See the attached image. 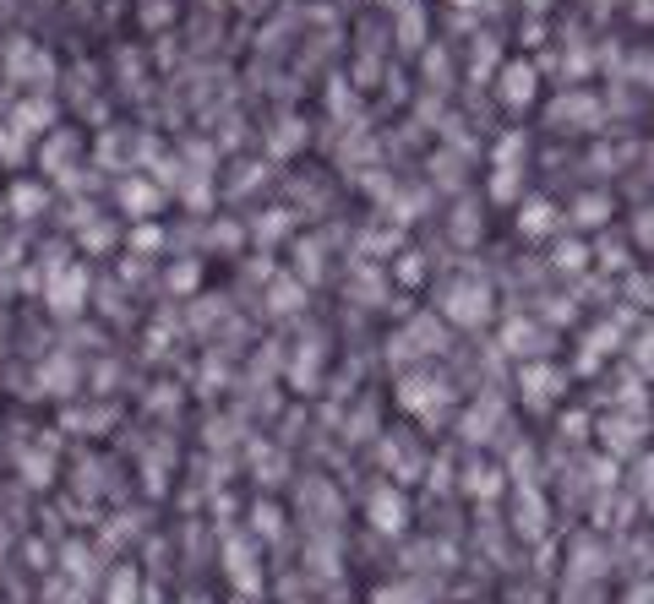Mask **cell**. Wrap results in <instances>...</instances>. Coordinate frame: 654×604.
I'll return each instance as SVG.
<instances>
[{"instance_id":"6da1fadb","label":"cell","mask_w":654,"mask_h":604,"mask_svg":"<svg viewBox=\"0 0 654 604\" xmlns=\"http://www.w3.org/2000/svg\"><path fill=\"white\" fill-rule=\"evenodd\" d=\"M50 77H55V61H50L34 39H12V50H7V83H12V88H34V93H45Z\"/></svg>"},{"instance_id":"7a4b0ae2","label":"cell","mask_w":654,"mask_h":604,"mask_svg":"<svg viewBox=\"0 0 654 604\" xmlns=\"http://www.w3.org/2000/svg\"><path fill=\"white\" fill-rule=\"evenodd\" d=\"M524 131H507L502 142H496V153H491V197L496 202H513L518 191H524Z\"/></svg>"},{"instance_id":"3957f363","label":"cell","mask_w":654,"mask_h":604,"mask_svg":"<svg viewBox=\"0 0 654 604\" xmlns=\"http://www.w3.org/2000/svg\"><path fill=\"white\" fill-rule=\"evenodd\" d=\"M545 121L562 126V131H600V126H605V104H600L594 93H562V99L545 110Z\"/></svg>"},{"instance_id":"277c9868","label":"cell","mask_w":654,"mask_h":604,"mask_svg":"<svg viewBox=\"0 0 654 604\" xmlns=\"http://www.w3.org/2000/svg\"><path fill=\"white\" fill-rule=\"evenodd\" d=\"M534 93H540V72H534V61H507V66L496 72V99H502L507 110H529Z\"/></svg>"},{"instance_id":"5b68a950","label":"cell","mask_w":654,"mask_h":604,"mask_svg":"<svg viewBox=\"0 0 654 604\" xmlns=\"http://www.w3.org/2000/svg\"><path fill=\"white\" fill-rule=\"evenodd\" d=\"M448 316H458L464 327H480L486 316H491V294H486V284H475V278H464V284H448Z\"/></svg>"},{"instance_id":"8992f818","label":"cell","mask_w":654,"mask_h":604,"mask_svg":"<svg viewBox=\"0 0 654 604\" xmlns=\"http://www.w3.org/2000/svg\"><path fill=\"white\" fill-rule=\"evenodd\" d=\"M50 126H55V99L50 93H28V99L12 104V131L17 137H50Z\"/></svg>"},{"instance_id":"52a82bcc","label":"cell","mask_w":654,"mask_h":604,"mask_svg":"<svg viewBox=\"0 0 654 604\" xmlns=\"http://www.w3.org/2000/svg\"><path fill=\"white\" fill-rule=\"evenodd\" d=\"M393 39H399L404 55L426 50V7H420V0H404V7H399V28H393Z\"/></svg>"},{"instance_id":"ba28073f","label":"cell","mask_w":654,"mask_h":604,"mask_svg":"<svg viewBox=\"0 0 654 604\" xmlns=\"http://www.w3.org/2000/svg\"><path fill=\"white\" fill-rule=\"evenodd\" d=\"M77 153H83V142L55 131V137L45 142V169H50L55 180H72V175H77Z\"/></svg>"},{"instance_id":"9c48e42d","label":"cell","mask_w":654,"mask_h":604,"mask_svg":"<svg viewBox=\"0 0 654 604\" xmlns=\"http://www.w3.org/2000/svg\"><path fill=\"white\" fill-rule=\"evenodd\" d=\"M305 148V121L300 115H284L278 126H273V137H267V153L273 159H294Z\"/></svg>"},{"instance_id":"30bf717a","label":"cell","mask_w":654,"mask_h":604,"mask_svg":"<svg viewBox=\"0 0 654 604\" xmlns=\"http://www.w3.org/2000/svg\"><path fill=\"white\" fill-rule=\"evenodd\" d=\"M159 202H164V197H159V186H153V180H126V186H121V207H126L131 218L159 213Z\"/></svg>"},{"instance_id":"8fae6325","label":"cell","mask_w":654,"mask_h":604,"mask_svg":"<svg viewBox=\"0 0 654 604\" xmlns=\"http://www.w3.org/2000/svg\"><path fill=\"white\" fill-rule=\"evenodd\" d=\"M83 289H88V278H83V273H77V267H72V273H61V278H55V284H50V305H55V311H66V316H72V311H77V305H83Z\"/></svg>"},{"instance_id":"7c38bea8","label":"cell","mask_w":654,"mask_h":604,"mask_svg":"<svg viewBox=\"0 0 654 604\" xmlns=\"http://www.w3.org/2000/svg\"><path fill=\"white\" fill-rule=\"evenodd\" d=\"M524 392H529V403H534V408H545V403H556V392H562V376H556V370H540V365H529V376H524Z\"/></svg>"},{"instance_id":"4fadbf2b","label":"cell","mask_w":654,"mask_h":604,"mask_svg":"<svg viewBox=\"0 0 654 604\" xmlns=\"http://www.w3.org/2000/svg\"><path fill=\"white\" fill-rule=\"evenodd\" d=\"M573 218H578L583 229H600V224L611 218V197H605V191H583V197L573 202Z\"/></svg>"},{"instance_id":"5bb4252c","label":"cell","mask_w":654,"mask_h":604,"mask_svg":"<svg viewBox=\"0 0 654 604\" xmlns=\"http://www.w3.org/2000/svg\"><path fill=\"white\" fill-rule=\"evenodd\" d=\"M45 202H50L45 186H34V180H17V186H12V213H17V218H39Z\"/></svg>"},{"instance_id":"9a60e30c","label":"cell","mask_w":654,"mask_h":604,"mask_svg":"<svg viewBox=\"0 0 654 604\" xmlns=\"http://www.w3.org/2000/svg\"><path fill=\"white\" fill-rule=\"evenodd\" d=\"M518 229H524V235H551V229H556V207H551V202H540V197H534V202H524Z\"/></svg>"},{"instance_id":"2e32d148","label":"cell","mask_w":654,"mask_h":604,"mask_svg":"<svg viewBox=\"0 0 654 604\" xmlns=\"http://www.w3.org/2000/svg\"><path fill=\"white\" fill-rule=\"evenodd\" d=\"M372 517H377V528H399V523H404V501L382 490V495L372 501Z\"/></svg>"},{"instance_id":"e0dca14e","label":"cell","mask_w":654,"mask_h":604,"mask_svg":"<svg viewBox=\"0 0 654 604\" xmlns=\"http://www.w3.org/2000/svg\"><path fill=\"white\" fill-rule=\"evenodd\" d=\"M589 72H594V55H589L583 45H573V50H567V61H562V77H567V83H578V77H589Z\"/></svg>"},{"instance_id":"ac0fdd59","label":"cell","mask_w":654,"mask_h":604,"mask_svg":"<svg viewBox=\"0 0 654 604\" xmlns=\"http://www.w3.org/2000/svg\"><path fill=\"white\" fill-rule=\"evenodd\" d=\"M23 153H28V137H17L7 126V131H0V164H23Z\"/></svg>"},{"instance_id":"d6986e66","label":"cell","mask_w":654,"mask_h":604,"mask_svg":"<svg viewBox=\"0 0 654 604\" xmlns=\"http://www.w3.org/2000/svg\"><path fill=\"white\" fill-rule=\"evenodd\" d=\"M496 72V39H480V50H475V83H486Z\"/></svg>"},{"instance_id":"ffe728a7","label":"cell","mask_w":654,"mask_h":604,"mask_svg":"<svg viewBox=\"0 0 654 604\" xmlns=\"http://www.w3.org/2000/svg\"><path fill=\"white\" fill-rule=\"evenodd\" d=\"M627 77H638V83H654V50L632 55V61H627Z\"/></svg>"},{"instance_id":"44dd1931","label":"cell","mask_w":654,"mask_h":604,"mask_svg":"<svg viewBox=\"0 0 654 604\" xmlns=\"http://www.w3.org/2000/svg\"><path fill=\"white\" fill-rule=\"evenodd\" d=\"M159 240H164V235H159V229H148V224L131 235V246H137V251H159Z\"/></svg>"},{"instance_id":"7402d4cb","label":"cell","mask_w":654,"mask_h":604,"mask_svg":"<svg viewBox=\"0 0 654 604\" xmlns=\"http://www.w3.org/2000/svg\"><path fill=\"white\" fill-rule=\"evenodd\" d=\"M142 23H148V28H164V23H169V7H142Z\"/></svg>"},{"instance_id":"603a6c76","label":"cell","mask_w":654,"mask_h":604,"mask_svg":"<svg viewBox=\"0 0 654 604\" xmlns=\"http://www.w3.org/2000/svg\"><path fill=\"white\" fill-rule=\"evenodd\" d=\"M426 72H431V83H448V61H442V55H437V50H431V55H426Z\"/></svg>"},{"instance_id":"cb8c5ba5","label":"cell","mask_w":654,"mask_h":604,"mask_svg":"<svg viewBox=\"0 0 654 604\" xmlns=\"http://www.w3.org/2000/svg\"><path fill=\"white\" fill-rule=\"evenodd\" d=\"M638 240H643V246H654V207L638 218Z\"/></svg>"},{"instance_id":"d4e9b609","label":"cell","mask_w":654,"mask_h":604,"mask_svg":"<svg viewBox=\"0 0 654 604\" xmlns=\"http://www.w3.org/2000/svg\"><path fill=\"white\" fill-rule=\"evenodd\" d=\"M453 12H475V7H486V0H448Z\"/></svg>"},{"instance_id":"484cf974","label":"cell","mask_w":654,"mask_h":604,"mask_svg":"<svg viewBox=\"0 0 654 604\" xmlns=\"http://www.w3.org/2000/svg\"><path fill=\"white\" fill-rule=\"evenodd\" d=\"M377 7H393V12H399V7H404V0H377Z\"/></svg>"}]
</instances>
